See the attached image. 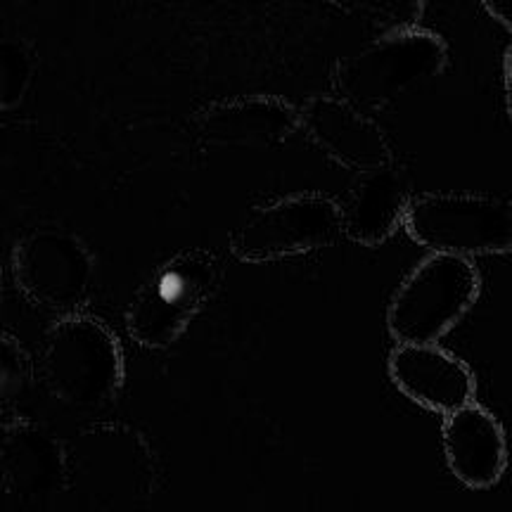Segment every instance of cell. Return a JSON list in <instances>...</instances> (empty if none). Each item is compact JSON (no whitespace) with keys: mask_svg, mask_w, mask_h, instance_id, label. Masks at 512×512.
<instances>
[{"mask_svg":"<svg viewBox=\"0 0 512 512\" xmlns=\"http://www.w3.org/2000/svg\"><path fill=\"white\" fill-rule=\"evenodd\" d=\"M448 64V46L422 27L392 29L332 69V86L358 110H382L420 83L432 81Z\"/></svg>","mask_w":512,"mask_h":512,"instance_id":"6da1fadb","label":"cell"},{"mask_svg":"<svg viewBox=\"0 0 512 512\" xmlns=\"http://www.w3.org/2000/svg\"><path fill=\"white\" fill-rule=\"evenodd\" d=\"M482 278L470 259L432 252L403 278L387 309V330L396 344H432L470 313Z\"/></svg>","mask_w":512,"mask_h":512,"instance_id":"7a4b0ae2","label":"cell"},{"mask_svg":"<svg viewBox=\"0 0 512 512\" xmlns=\"http://www.w3.org/2000/svg\"><path fill=\"white\" fill-rule=\"evenodd\" d=\"M408 238L430 252L472 259L512 252V207L477 192H430L408 202Z\"/></svg>","mask_w":512,"mask_h":512,"instance_id":"3957f363","label":"cell"},{"mask_svg":"<svg viewBox=\"0 0 512 512\" xmlns=\"http://www.w3.org/2000/svg\"><path fill=\"white\" fill-rule=\"evenodd\" d=\"M342 204L320 192H299L254 209L230 235V252L245 264H268L337 245Z\"/></svg>","mask_w":512,"mask_h":512,"instance_id":"277c9868","label":"cell"},{"mask_svg":"<svg viewBox=\"0 0 512 512\" xmlns=\"http://www.w3.org/2000/svg\"><path fill=\"white\" fill-rule=\"evenodd\" d=\"M221 280L209 252L190 249L157 268L133 299L126 323L131 337L147 349H166L204 309Z\"/></svg>","mask_w":512,"mask_h":512,"instance_id":"5b68a950","label":"cell"},{"mask_svg":"<svg viewBox=\"0 0 512 512\" xmlns=\"http://www.w3.org/2000/svg\"><path fill=\"white\" fill-rule=\"evenodd\" d=\"M43 366L53 394L76 408L107 403L124 377L117 339L88 316H69L50 330Z\"/></svg>","mask_w":512,"mask_h":512,"instance_id":"8992f818","label":"cell"},{"mask_svg":"<svg viewBox=\"0 0 512 512\" xmlns=\"http://www.w3.org/2000/svg\"><path fill=\"white\" fill-rule=\"evenodd\" d=\"M91 271L86 247L55 230L29 235L15 252L19 287L46 309L69 311L79 306L91 285Z\"/></svg>","mask_w":512,"mask_h":512,"instance_id":"52a82bcc","label":"cell"},{"mask_svg":"<svg viewBox=\"0 0 512 512\" xmlns=\"http://www.w3.org/2000/svg\"><path fill=\"white\" fill-rule=\"evenodd\" d=\"M299 128L320 152L349 171L392 164V145L373 119L339 95H313L299 107Z\"/></svg>","mask_w":512,"mask_h":512,"instance_id":"ba28073f","label":"cell"},{"mask_svg":"<svg viewBox=\"0 0 512 512\" xmlns=\"http://www.w3.org/2000/svg\"><path fill=\"white\" fill-rule=\"evenodd\" d=\"M387 373L408 401L439 415L470 403L477 392L470 366L437 342L396 344L389 354Z\"/></svg>","mask_w":512,"mask_h":512,"instance_id":"9c48e42d","label":"cell"},{"mask_svg":"<svg viewBox=\"0 0 512 512\" xmlns=\"http://www.w3.org/2000/svg\"><path fill=\"white\" fill-rule=\"evenodd\" d=\"M444 456L451 475L467 489H491L508 467V439L489 408L472 399L444 415Z\"/></svg>","mask_w":512,"mask_h":512,"instance_id":"30bf717a","label":"cell"},{"mask_svg":"<svg viewBox=\"0 0 512 512\" xmlns=\"http://www.w3.org/2000/svg\"><path fill=\"white\" fill-rule=\"evenodd\" d=\"M197 136L219 147H271L299 128V110L278 95H242L211 102L195 119Z\"/></svg>","mask_w":512,"mask_h":512,"instance_id":"8fae6325","label":"cell"},{"mask_svg":"<svg viewBox=\"0 0 512 512\" xmlns=\"http://www.w3.org/2000/svg\"><path fill=\"white\" fill-rule=\"evenodd\" d=\"M408 202L406 178L392 164L361 171L342 207V235L363 247L382 245L399 230Z\"/></svg>","mask_w":512,"mask_h":512,"instance_id":"7c38bea8","label":"cell"},{"mask_svg":"<svg viewBox=\"0 0 512 512\" xmlns=\"http://www.w3.org/2000/svg\"><path fill=\"white\" fill-rule=\"evenodd\" d=\"M3 470L19 494H50L64 482V456L57 441L36 425H15L0 446Z\"/></svg>","mask_w":512,"mask_h":512,"instance_id":"4fadbf2b","label":"cell"},{"mask_svg":"<svg viewBox=\"0 0 512 512\" xmlns=\"http://www.w3.org/2000/svg\"><path fill=\"white\" fill-rule=\"evenodd\" d=\"M325 3L389 31L418 27L425 15V0H325Z\"/></svg>","mask_w":512,"mask_h":512,"instance_id":"5bb4252c","label":"cell"},{"mask_svg":"<svg viewBox=\"0 0 512 512\" xmlns=\"http://www.w3.org/2000/svg\"><path fill=\"white\" fill-rule=\"evenodd\" d=\"M34 60L22 43L0 38V110H10L22 102L27 93Z\"/></svg>","mask_w":512,"mask_h":512,"instance_id":"9a60e30c","label":"cell"},{"mask_svg":"<svg viewBox=\"0 0 512 512\" xmlns=\"http://www.w3.org/2000/svg\"><path fill=\"white\" fill-rule=\"evenodd\" d=\"M29 361L15 339L0 335V401H10L27 387Z\"/></svg>","mask_w":512,"mask_h":512,"instance_id":"2e32d148","label":"cell"},{"mask_svg":"<svg viewBox=\"0 0 512 512\" xmlns=\"http://www.w3.org/2000/svg\"><path fill=\"white\" fill-rule=\"evenodd\" d=\"M482 5L505 31L512 29V0H482Z\"/></svg>","mask_w":512,"mask_h":512,"instance_id":"e0dca14e","label":"cell"}]
</instances>
